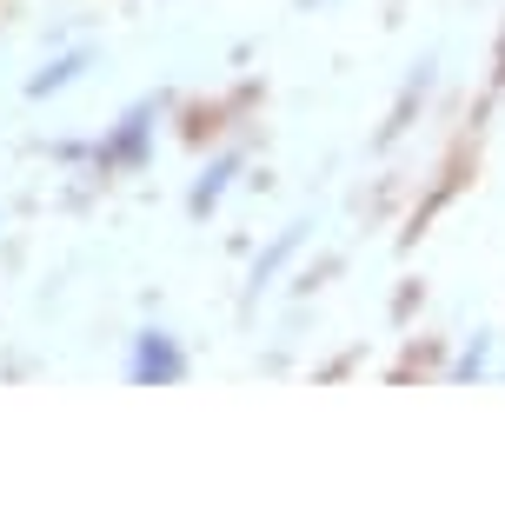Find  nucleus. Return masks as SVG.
I'll use <instances>...</instances> for the list:
<instances>
[{
  "label": "nucleus",
  "mask_w": 505,
  "mask_h": 512,
  "mask_svg": "<svg viewBox=\"0 0 505 512\" xmlns=\"http://www.w3.org/2000/svg\"><path fill=\"white\" fill-rule=\"evenodd\" d=\"M180 373H187V360H180L173 333H140V346H133V380H180Z\"/></svg>",
  "instance_id": "f257e3e1"
}]
</instances>
